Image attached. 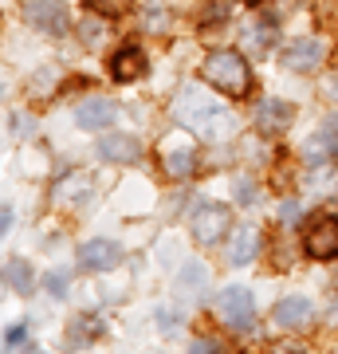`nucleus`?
<instances>
[{"instance_id": "f8f14e48", "label": "nucleus", "mask_w": 338, "mask_h": 354, "mask_svg": "<svg viewBox=\"0 0 338 354\" xmlns=\"http://www.w3.org/2000/svg\"><path fill=\"white\" fill-rule=\"evenodd\" d=\"M209 268L200 264V260H189V264H181V272H177V291L181 295H189V299H205V291H209Z\"/></svg>"}, {"instance_id": "4be33fe9", "label": "nucleus", "mask_w": 338, "mask_h": 354, "mask_svg": "<svg viewBox=\"0 0 338 354\" xmlns=\"http://www.w3.org/2000/svg\"><path fill=\"white\" fill-rule=\"evenodd\" d=\"M181 311H177V307H158V330H162V335H173L177 327H181Z\"/></svg>"}, {"instance_id": "f3484780", "label": "nucleus", "mask_w": 338, "mask_h": 354, "mask_svg": "<svg viewBox=\"0 0 338 354\" xmlns=\"http://www.w3.org/2000/svg\"><path fill=\"white\" fill-rule=\"evenodd\" d=\"M114 79L118 83H130V79H138L142 71H146V55H142V48H126L114 55V64H111Z\"/></svg>"}, {"instance_id": "2eb2a0df", "label": "nucleus", "mask_w": 338, "mask_h": 354, "mask_svg": "<svg viewBox=\"0 0 338 354\" xmlns=\"http://www.w3.org/2000/svg\"><path fill=\"white\" fill-rule=\"evenodd\" d=\"M307 153H311L314 162H326L330 153H338V114L323 118V127H319L314 142H307Z\"/></svg>"}, {"instance_id": "412c9836", "label": "nucleus", "mask_w": 338, "mask_h": 354, "mask_svg": "<svg viewBox=\"0 0 338 354\" xmlns=\"http://www.w3.org/2000/svg\"><path fill=\"white\" fill-rule=\"evenodd\" d=\"M67 283H71V268H55V272H48V291L55 295V299L67 295Z\"/></svg>"}, {"instance_id": "393cba45", "label": "nucleus", "mask_w": 338, "mask_h": 354, "mask_svg": "<svg viewBox=\"0 0 338 354\" xmlns=\"http://www.w3.org/2000/svg\"><path fill=\"white\" fill-rule=\"evenodd\" d=\"M236 201L240 205H256V185H252L248 177H240L236 181Z\"/></svg>"}, {"instance_id": "5701e85b", "label": "nucleus", "mask_w": 338, "mask_h": 354, "mask_svg": "<svg viewBox=\"0 0 338 354\" xmlns=\"http://www.w3.org/2000/svg\"><path fill=\"white\" fill-rule=\"evenodd\" d=\"M91 319H71V330H67V342H71V346H75V342H87L91 335H95V330L99 327H87Z\"/></svg>"}, {"instance_id": "6e6552de", "label": "nucleus", "mask_w": 338, "mask_h": 354, "mask_svg": "<svg viewBox=\"0 0 338 354\" xmlns=\"http://www.w3.org/2000/svg\"><path fill=\"white\" fill-rule=\"evenodd\" d=\"M311 319H314V304L307 299V295H288V299H279L276 304V323L283 330L311 327Z\"/></svg>"}, {"instance_id": "a878e982", "label": "nucleus", "mask_w": 338, "mask_h": 354, "mask_svg": "<svg viewBox=\"0 0 338 354\" xmlns=\"http://www.w3.org/2000/svg\"><path fill=\"white\" fill-rule=\"evenodd\" d=\"M299 213H303L299 201H283V205H279V221H283V225H295V221H299Z\"/></svg>"}, {"instance_id": "20e7f679", "label": "nucleus", "mask_w": 338, "mask_h": 354, "mask_svg": "<svg viewBox=\"0 0 338 354\" xmlns=\"http://www.w3.org/2000/svg\"><path fill=\"white\" fill-rule=\"evenodd\" d=\"M28 24L39 28V32H51V36H63L67 24H71V12H67V4L63 0H32L24 8Z\"/></svg>"}, {"instance_id": "9d476101", "label": "nucleus", "mask_w": 338, "mask_h": 354, "mask_svg": "<svg viewBox=\"0 0 338 354\" xmlns=\"http://www.w3.org/2000/svg\"><path fill=\"white\" fill-rule=\"evenodd\" d=\"M118 260H122V248L114 241H87L79 248V264L91 268V272H111Z\"/></svg>"}, {"instance_id": "cd10ccee", "label": "nucleus", "mask_w": 338, "mask_h": 354, "mask_svg": "<svg viewBox=\"0 0 338 354\" xmlns=\"http://www.w3.org/2000/svg\"><path fill=\"white\" fill-rule=\"evenodd\" d=\"M205 351H216V342L213 339H197L193 342V354H205Z\"/></svg>"}, {"instance_id": "f03ea898", "label": "nucleus", "mask_w": 338, "mask_h": 354, "mask_svg": "<svg viewBox=\"0 0 338 354\" xmlns=\"http://www.w3.org/2000/svg\"><path fill=\"white\" fill-rule=\"evenodd\" d=\"M205 79L228 95H244L252 87V71L244 64V55H236V51H213L205 59Z\"/></svg>"}, {"instance_id": "4468645a", "label": "nucleus", "mask_w": 338, "mask_h": 354, "mask_svg": "<svg viewBox=\"0 0 338 354\" xmlns=\"http://www.w3.org/2000/svg\"><path fill=\"white\" fill-rule=\"evenodd\" d=\"M288 122H291V106L279 102V99H267L260 111H256V127H260L263 134H283Z\"/></svg>"}, {"instance_id": "aec40b11", "label": "nucleus", "mask_w": 338, "mask_h": 354, "mask_svg": "<svg viewBox=\"0 0 338 354\" xmlns=\"http://www.w3.org/2000/svg\"><path fill=\"white\" fill-rule=\"evenodd\" d=\"M4 283L12 291H20V295H28V291H32V268H28L24 260H8V264H4Z\"/></svg>"}, {"instance_id": "39448f33", "label": "nucleus", "mask_w": 338, "mask_h": 354, "mask_svg": "<svg viewBox=\"0 0 338 354\" xmlns=\"http://www.w3.org/2000/svg\"><path fill=\"white\" fill-rule=\"evenodd\" d=\"M303 248H307V256H314V260H330V256H338V221L335 216H319V221L307 228Z\"/></svg>"}, {"instance_id": "bb28decb", "label": "nucleus", "mask_w": 338, "mask_h": 354, "mask_svg": "<svg viewBox=\"0 0 338 354\" xmlns=\"http://www.w3.org/2000/svg\"><path fill=\"white\" fill-rule=\"evenodd\" d=\"M91 4H95L99 12H111V16H114V12H126L134 0H91Z\"/></svg>"}, {"instance_id": "1a4fd4ad", "label": "nucleus", "mask_w": 338, "mask_h": 354, "mask_svg": "<svg viewBox=\"0 0 338 354\" xmlns=\"http://www.w3.org/2000/svg\"><path fill=\"white\" fill-rule=\"evenodd\" d=\"M260 256V228L256 225H236L232 228V241H228V264H252Z\"/></svg>"}, {"instance_id": "f257e3e1", "label": "nucleus", "mask_w": 338, "mask_h": 354, "mask_svg": "<svg viewBox=\"0 0 338 354\" xmlns=\"http://www.w3.org/2000/svg\"><path fill=\"white\" fill-rule=\"evenodd\" d=\"M173 118L181 122V127H189L193 134L213 138V142L225 138V134H236V118H232V111H228L225 102L209 99L200 87H185L181 95H177Z\"/></svg>"}, {"instance_id": "6ab92c4d", "label": "nucleus", "mask_w": 338, "mask_h": 354, "mask_svg": "<svg viewBox=\"0 0 338 354\" xmlns=\"http://www.w3.org/2000/svg\"><path fill=\"white\" fill-rule=\"evenodd\" d=\"M197 169V158H193V150H165V174L169 177H189Z\"/></svg>"}, {"instance_id": "ddd939ff", "label": "nucleus", "mask_w": 338, "mask_h": 354, "mask_svg": "<svg viewBox=\"0 0 338 354\" xmlns=\"http://www.w3.org/2000/svg\"><path fill=\"white\" fill-rule=\"evenodd\" d=\"M114 102L111 99H87V102H79V127L83 130H106L114 122Z\"/></svg>"}, {"instance_id": "9b49d317", "label": "nucleus", "mask_w": 338, "mask_h": 354, "mask_svg": "<svg viewBox=\"0 0 338 354\" xmlns=\"http://www.w3.org/2000/svg\"><path fill=\"white\" fill-rule=\"evenodd\" d=\"M323 64V44L319 39H295L288 51H283V67L288 71H314V67Z\"/></svg>"}, {"instance_id": "7ed1b4c3", "label": "nucleus", "mask_w": 338, "mask_h": 354, "mask_svg": "<svg viewBox=\"0 0 338 354\" xmlns=\"http://www.w3.org/2000/svg\"><path fill=\"white\" fill-rule=\"evenodd\" d=\"M216 307H220V319H225L232 330H248L252 323H256V299H252V291L240 288V283L220 291V295H216Z\"/></svg>"}, {"instance_id": "dca6fc26", "label": "nucleus", "mask_w": 338, "mask_h": 354, "mask_svg": "<svg viewBox=\"0 0 338 354\" xmlns=\"http://www.w3.org/2000/svg\"><path fill=\"white\" fill-rule=\"evenodd\" d=\"M240 39H244V48L248 51H272V44H276V28L267 24V20H248V24L240 28Z\"/></svg>"}, {"instance_id": "b1692460", "label": "nucleus", "mask_w": 338, "mask_h": 354, "mask_svg": "<svg viewBox=\"0 0 338 354\" xmlns=\"http://www.w3.org/2000/svg\"><path fill=\"white\" fill-rule=\"evenodd\" d=\"M28 342V327L24 323H16V327H8L4 330V346H8V351H16V346H24Z\"/></svg>"}, {"instance_id": "423d86ee", "label": "nucleus", "mask_w": 338, "mask_h": 354, "mask_svg": "<svg viewBox=\"0 0 338 354\" xmlns=\"http://www.w3.org/2000/svg\"><path fill=\"white\" fill-rule=\"evenodd\" d=\"M228 228H232V213H228L225 205H205V209L193 216V236H197L200 244H216Z\"/></svg>"}, {"instance_id": "a211bd4d", "label": "nucleus", "mask_w": 338, "mask_h": 354, "mask_svg": "<svg viewBox=\"0 0 338 354\" xmlns=\"http://www.w3.org/2000/svg\"><path fill=\"white\" fill-rule=\"evenodd\" d=\"M303 189L311 193V197H335L338 193V174L330 169V165H314V174H307V181H303Z\"/></svg>"}, {"instance_id": "0eeeda50", "label": "nucleus", "mask_w": 338, "mask_h": 354, "mask_svg": "<svg viewBox=\"0 0 338 354\" xmlns=\"http://www.w3.org/2000/svg\"><path fill=\"white\" fill-rule=\"evenodd\" d=\"M95 153H99L102 162L111 165H130L142 158V142L134 138V134H102L99 146H95Z\"/></svg>"}]
</instances>
